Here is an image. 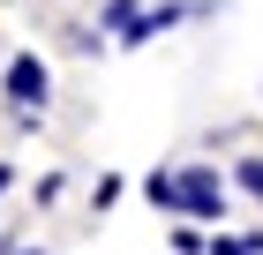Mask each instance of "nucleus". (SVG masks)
Returning a JSON list of instances; mask_svg holds the SVG:
<instances>
[{"instance_id": "20e7f679", "label": "nucleus", "mask_w": 263, "mask_h": 255, "mask_svg": "<svg viewBox=\"0 0 263 255\" xmlns=\"http://www.w3.org/2000/svg\"><path fill=\"white\" fill-rule=\"evenodd\" d=\"M61 188H68L61 173H38V180H30V203H61Z\"/></svg>"}, {"instance_id": "39448f33", "label": "nucleus", "mask_w": 263, "mask_h": 255, "mask_svg": "<svg viewBox=\"0 0 263 255\" xmlns=\"http://www.w3.org/2000/svg\"><path fill=\"white\" fill-rule=\"evenodd\" d=\"M105 203H121V180L113 173H98V188H90V210H105Z\"/></svg>"}, {"instance_id": "7ed1b4c3", "label": "nucleus", "mask_w": 263, "mask_h": 255, "mask_svg": "<svg viewBox=\"0 0 263 255\" xmlns=\"http://www.w3.org/2000/svg\"><path fill=\"white\" fill-rule=\"evenodd\" d=\"M233 180H241L248 195H256V203H263V150H248V158H241V165H233Z\"/></svg>"}, {"instance_id": "f257e3e1", "label": "nucleus", "mask_w": 263, "mask_h": 255, "mask_svg": "<svg viewBox=\"0 0 263 255\" xmlns=\"http://www.w3.org/2000/svg\"><path fill=\"white\" fill-rule=\"evenodd\" d=\"M226 173L218 165H158V173H143V203L165 218H196V225H218L226 218Z\"/></svg>"}, {"instance_id": "423d86ee", "label": "nucleus", "mask_w": 263, "mask_h": 255, "mask_svg": "<svg viewBox=\"0 0 263 255\" xmlns=\"http://www.w3.org/2000/svg\"><path fill=\"white\" fill-rule=\"evenodd\" d=\"M8 180H15V165H8V158H0V195H8Z\"/></svg>"}, {"instance_id": "0eeeda50", "label": "nucleus", "mask_w": 263, "mask_h": 255, "mask_svg": "<svg viewBox=\"0 0 263 255\" xmlns=\"http://www.w3.org/2000/svg\"><path fill=\"white\" fill-rule=\"evenodd\" d=\"M8 255H53V248H8Z\"/></svg>"}, {"instance_id": "6e6552de", "label": "nucleus", "mask_w": 263, "mask_h": 255, "mask_svg": "<svg viewBox=\"0 0 263 255\" xmlns=\"http://www.w3.org/2000/svg\"><path fill=\"white\" fill-rule=\"evenodd\" d=\"M0 255H8V233H0Z\"/></svg>"}, {"instance_id": "f03ea898", "label": "nucleus", "mask_w": 263, "mask_h": 255, "mask_svg": "<svg viewBox=\"0 0 263 255\" xmlns=\"http://www.w3.org/2000/svg\"><path fill=\"white\" fill-rule=\"evenodd\" d=\"M45 98H53V68L38 53H15L8 60V113H45Z\"/></svg>"}]
</instances>
